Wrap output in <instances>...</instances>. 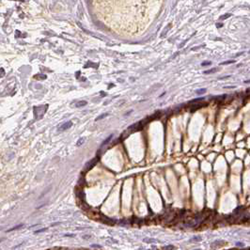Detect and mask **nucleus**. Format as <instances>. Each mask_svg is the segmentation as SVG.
I'll return each mask as SVG.
<instances>
[{"mask_svg":"<svg viewBox=\"0 0 250 250\" xmlns=\"http://www.w3.org/2000/svg\"><path fill=\"white\" fill-rule=\"evenodd\" d=\"M47 108H48L47 104L34 107V115H35V117L37 118V119H41V118L43 117V115L45 114Z\"/></svg>","mask_w":250,"mask_h":250,"instance_id":"nucleus-1","label":"nucleus"},{"mask_svg":"<svg viewBox=\"0 0 250 250\" xmlns=\"http://www.w3.org/2000/svg\"><path fill=\"white\" fill-rule=\"evenodd\" d=\"M100 160V156L99 155H97L96 157H94L93 159H91L89 162H88L87 164H86V165H85V168H84V170H83V172L84 173H86L87 171H88V170H90L91 168L94 166V165L98 163V161Z\"/></svg>","mask_w":250,"mask_h":250,"instance_id":"nucleus-2","label":"nucleus"},{"mask_svg":"<svg viewBox=\"0 0 250 250\" xmlns=\"http://www.w3.org/2000/svg\"><path fill=\"white\" fill-rule=\"evenodd\" d=\"M227 243L225 242V241H222V240H220V241H215V242H213V244L211 245V248H218V247H222L224 245H226Z\"/></svg>","mask_w":250,"mask_h":250,"instance_id":"nucleus-3","label":"nucleus"},{"mask_svg":"<svg viewBox=\"0 0 250 250\" xmlns=\"http://www.w3.org/2000/svg\"><path fill=\"white\" fill-rule=\"evenodd\" d=\"M72 125H73V122H72L71 120L67 121V122H65L64 124H62V125L59 128V132H63V131H65V130L69 129L70 127H72Z\"/></svg>","mask_w":250,"mask_h":250,"instance_id":"nucleus-4","label":"nucleus"},{"mask_svg":"<svg viewBox=\"0 0 250 250\" xmlns=\"http://www.w3.org/2000/svg\"><path fill=\"white\" fill-rule=\"evenodd\" d=\"M102 221L104 224H108V225H114V224H116V220L108 218L106 216H102Z\"/></svg>","mask_w":250,"mask_h":250,"instance_id":"nucleus-5","label":"nucleus"},{"mask_svg":"<svg viewBox=\"0 0 250 250\" xmlns=\"http://www.w3.org/2000/svg\"><path fill=\"white\" fill-rule=\"evenodd\" d=\"M204 105H205V104H203V103H197V104H195V105L191 108V112L193 113V112H195L196 110H197V109L201 108V107L204 106Z\"/></svg>","mask_w":250,"mask_h":250,"instance_id":"nucleus-6","label":"nucleus"},{"mask_svg":"<svg viewBox=\"0 0 250 250\" xmlns=\"http://www.w3.org/2000/svg\"><path fill=\"white\" fill-rule=\"evenodd\" d=\"M218 71L217 68H214V69H211V70H208V71H205L203 74H213V73H216Z\"/></svg>","mask_w":250,"mask_h":250,"instance_id":"nucleus-7","label":"nucleus"},{"mask_svg":"<svg viewBox=\"0 0 250 250\" xmlns=\"http://www.w3.org/2000/svg\"><path fill=\"white\" fill-rule=\"evenodd\" d=\"M201 237L200 236H195V237H193L192 239H190L189 242H191V243H194V242H200L201 241Z\"/></svg>","mask_w":250,"mask_h":250,"instance_id":"nucleus-8","label":"nucleus"},{"mask_svg":"<svg viewBox=\"0 0 250 250\" xmlns=\"http://www.w3.org/2000/svg\"><path fill=\"white\" fill-rule=\"evenodd\" d=\"M143 241L145 243H154V242H158V240L153 239V238H144Z\"/></svg>","mask_w":250,"mask_h":250,"instance_id":"nucleus-9","label":"nucleus"},{"mask_svg":"<svg viewBox=\"0 0 250 250\" xmlns=\"http://www.w3.org/2000/svg\"><path fill=\"white\" fill-rule=\"evenodd\" d=\"M112 138H113V134H110V135H109V136H108V137H107V138L105 139V140H104L103 142V144H102V147H103V146H104V145H106V144L109 143V141H110V140H111Z\"/></svg>","mask_w":250,"mask_h":250,"instance_id":"nucleus-10","label":"nucleus"},{"mask_svg":"<svg viewBox=\"0 0 250 250\" xmlns=\"http://www.w3.org/2000/svg\"><path fill=\"white\" fill-rule=\"evenodd\" d=\"M88 103L86 101H82V102H78L77 103H76V107H81V106H85L86 104H87Z\"/></svg>","mask_w":250,"mask_h":250,"instance_id":"nucleus-11","label":"nucleus"},{"mask_svg":"<svg viewBox=\"0 0 250 250\" xmlns=\"http://www.w3.org/2000/svg\"><path fill=\"white\" fill-rule=\"evenodd\" d=\"M107 116H108V113H105V114H102L101 116H99V117L96 118V120H100V119H102V118H103L107 117Z\"/></svg>","mask_w":250,"mask_h":250,"instance_id":"nucleus-12","label":"nucleus"},{"mask_svg":"<svg viewBox=\"0 0 250 250\" xmlns=\"http://www.w3.org/2000/svg\"><path fill=\"white\" fill-rule=\"evenodd\" d=\"M23 224L22 225H18V226H16V227H14V228H12V229H9L8 231H12V230H16V229H21V228H23Z\"/></svg>","mask_w":250,"mask_h":250,"instance_id":"nucleus-13","label":"nucleus"},{"mask_svg":"<svg viewBox=\"0 0 250 250\" xmlns=\"http://www.w3.org/2000/svg\"><path fill=\"white\" fill-rule=\"evenodd\" d=\"M84 141H85V138H84V137H82V138H80L79 140H78V141H77V143H76V146H77V147H79V146H81V145H82V144L84 143Z\"/></svg>","mask_w":250,"mask_h":250,"instance_id":"nucleus-14","label":"nucleus"},{"mask_svg":"<svg viewBox=\"0 0 250 250\" xmlns=\"http://www.w3.org/2000/svg\"><path fill=\"white\" fill-rule=\"evenodd\" d=\"M174 249V246L173 245H166V246H165L164 248H163V250H173Z\"/></svg>","mask_w":250,"mask_h":250,"instance_id":"nucleus-15","label":"nucleus"},{"mask_svg":"<svg viewBox=\"0 0 250 250\" xmlns=\"http://www.w3.org/2000/svg\"><path fill=\"white\" fill-rule=\"evenodd\" d=\"M205 92H206V89H205V88H201V89H199V90L196 91L197 94H203V93H205Z\"/></svg>","mask_w":250,"mask_h":250,"instance_id":"nucleus-16","label":"nucleus"},{"mask_svg":"<svg viewBox=\"0 0 250 250\" xmlns=\"http://www.w3.org/2000/svg\"><path fill=\"white\" fill-rule=\"evenodd\" d=\"M234 63V60H229V61H224L221 63V65H228V64H231Z\"/></svg>","mask_w":250,"mask_h":250,"instance_id":"nucleus-17","label":"nucleus"},{"mask_svg":"<svg viewBox=\"0 0 250 250\" xmlns=\"http://www.w3.org/2000/svg\"><path fill=\"white\" fill-rule=\"evenodd\" d=\"M204 100V97H200V98H197V99H194L192 100L191 103H194V102H199V101H203Z\"/></svg>","mask_w":250,"mask_h":250,"instance_id":"nucleus-18","label":"nucleus"},{"mask_svg":"<svg viewBox=\"0 0 250 250\" xmlns=\"http://www.w3.org/2000/svg\"><path fill=\"white\" fill-rule=\"evenodd\" d=\"M45 230H47V229L45 228V229H39V230H36L35 231V233L38 234V233H41V232H43V231H45Z\"/></svg>","mask_w":250,"mask_h":250,"instance_id":"nucleus-19","label":"nucleus"},{"mask_svg":"<svg viewBox=\"0 0 250 250\" xmlns=\"http://www.w3.org/2000/svg\"><path fill=\"white\" fill-rule=\"evenodd\" d=\"M229 17H230V14H227V15L221 16V17H220V20H224V19H227V18H229Z\"/></svg>","mask_w":250,"mask_h":250,"instance_id":"nucleus-20","label":"nucleus"},{"mask_svg":"<svg viewBox=\"0 0 250 250\" xmlns=\"http://www.w3.org/2000/svg\"><path fill=\"white\" fill-rule=\"evenodd\" d=\"M212 64V62H210V61H207V62H202L201 63V65L202 66H207V65H211Z\"/></svg>","mask_w":250,"mask_h":250,"instance_id":"nucleus-21","label":"nucleus"},{"mask_svg":"<svg viewBox=\"0 0 250 250\" xmlns=\"http://www.w3.org/2000/svg\"><path fill=\"white\" fill-rule=\"evenodd\" d=\"M65 237H74V234H72V233H67V234H64Z\"/></svg>","mask_w":250,"mask_h":250,"instance_id":"nucleus-22","label":"nucleus"},{"mask_svg":"<svg viewBox=\"0 0 250 250\" xmlns=\"http://www.w3.org/2000/svg\"><path fill=\"white\" fill-rule=\"evenodd\" d=\"M236 245H237V246H241V247H243L245 245H244L243 243H236Z\"/></svg>","mask_w":250,"mask_h":250,"instance_id":"nucleus-23","label":"nucleus"},{"mask_svg":"<svg viewBox=\"0 0 250 250\" xmlns=\"http://www.w3.org/2000/svg\"><path fill=\"white\" fill-rule=\"evenodd\" d=\"M92 247H95V248H101L102 246L99 245H92Z\"/></svg>","mask_w":250,"mask_h":250,"instance_id":"nucleus-24","label":"nucleus"},{"mask_svg":"<svg viewBox=\"0 0 250 250\" xmlns=\"http://www.w3.org/2000/svg\"><path fill=\"white\" fill-rule=\"evenodd\" d=\"M216 27H222V25H221V24H219V25L217 24V25H216Z\"/></svg>","mask_w":250,"mask_h":250,"instance_id":"nucleus-25","label":"nucleus"},{"mask_svg":"<svg viewBox=\"0 0 250 250\" xmlns=\"http://www.w3.org/2000/svg\"><path fill=\"white\" fill-rule=\"evenodd\" d=\"M1 72H2V76H3V75H4V70L1 69Z\"/></svg>","mask_w":250,"mask_h":250,"instance_id":"nucleus-26","label":"nucleus"},{"mask_svg":"<svg viewBox=\"0 0 250 250\" xmlns=\"http://www.w3.org/2000/svg\"><path fill=\"white\" fill-rule=\"evenodd\" d=\"M245 83H246V84H248V83H250V80H247V81H245Z\"/></svg>","mask_w":250,"mask_h":250,"instance_id":"nucleus-27","label":"nucleus"},{"mask_svg":"<svg viewBox=\"0 0 250 250\" xmlns=\"http://www.w3.org/2000/svg\"><path fill=\"white\" fill-rule=\"evenodd\" d=\"M246 93H250V88H248V89L246 90Z\"/></svg>","mask_w":250,"mask_h":250,"instance_id":"nucleus-28","label":"nucleus"},{"mask_svg":"<svg viewBox=\"0 0 250 250\" xmlns=\"http://www.w3.org/2000/svg\"><path fill=\"white\" fill-rule=\"evenodd\" d=\"M195 250H201V249H195Z\"/></svg>","mask_w":250,"mask_h":250,"instance_id":"nucleus-29","label":"nucleus"},{"mask_svg":"<svg viewBox=\"0 0 250 250\" xmlns=\"http://www.w3.org/2000/svg\"><path fill=\"white\" fill-rule=\"evenodd\" d=\"M249 53H250V51H249Z\"/></svg>","mask_w":250,"mask_h":250,"instance_id":"nucleus-30","label":"nucleus"}]
</instances>
